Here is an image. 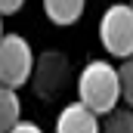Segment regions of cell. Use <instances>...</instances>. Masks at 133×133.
<instances>
[{"label":"cell","instance_id":"6da1fadb","mask_svg":"<svg viewBox=\"0 0 133 133\" xmlns=\"http://www.w3.org/2000/svg\"><path fill=\"white\" fill-rule=\"evenodd\" d=\"M77 96L96 115H108L124 99V93H121V71L111 62H105V59L87 62L84 71L77 74Z\"/></svg>","mask_w":133,"mask_h":133},{"label":"cell","instance_id":"7a4b0ae2","mask_svg":"<svg viewBox=\"0 0 133 133\" xmlns=\"http://www.w3.org/2000/svg\"><path fill=\"white\" fill-rule=\"evenodd\" d=\"M34 74V50L22 34H3L0 37V84L6 87H25Z\"/></svg>","mask_w":133,"mask_h":133},{"label":"cell","instance_id":"3957f363","mask_svg":"<svg viewBox=\"0 0 133 133\" xmlns=\"http://www.w3.org/2000/svg\"><path fill=\"white\" fill-rule=\"evenodd\" d=\"M99 40L108 56H130L133 53V6L130 3H111L99 22Z\"/></svg>","mask_w":133,"mask_h":133},{"label":"cell","instance_id":"277c9868","mask_svg":"<svg viewBox=\"0 0 133 133\" xmlns=\"http://www.w3.org/2000/svg\"><path fill=\"white\" fill-rule=\"evenodd\" d=\"M34 71H37V77H34L37 93L40 96H56L68 77V62L62 53H46V56H40V62H34Z\"/></svg>","mask_w":133,"mask_h":133},{"label":"cell","instance_id":"5b68a950","mask_svg":"<svg viewBox=\"0 0 133 133\" xmlns=\"http://www.w3.org/2000/svg\"><path fill=\"white\" fill-rule=\"evenodd\" d=\"M56 127L62 133H96L99 130V115L84 99H77V102H68L65 108H62Z\"/></svg>","mask_w":133,"mask_h":133},{"label":"cell","instance_id":"8992f818","mask_svg":"<svg viewBox=\"0 0 133 133\" xmlns=\"http://www.w3.org/2000/svg\"><path fill=\"white\" fill-rule=\"evenodd\" d=\"M84 6L87 0H43V12L53 25H74L81 16H84Z\"/></svg>","mask_w":133,"mask_h":133},{"label":"cell","instance_id":"52a82bcc","mask_svg":"<svg viewBox=\"0 0 133 133\" xmlns=\"http://www.w3.org/2000/svg\"><path fill=\"white\" fill-rule=\"evenodd\" d=\"M19 115H22V102H19L16 87L0 84V133L12 130V124L19 121Z\"/></svg>","mask_w":133,"mask_h":133},{"label":"cell","instance_id":"ba28073f","mask_svg":"<svg viewBox=\"0 0 133 133\" xmlns=\"http://www.w3.org/2000/svg\"><path fill=\"white\" fill-rule=\"evenodd\" d=\"M102 127H105L108 133H121V130L133 133V111H130V108H118V105H115V108L105 115Z\"/></svg>","mask_w":133,"mask_h":133},{"label":"cell","instance_id":"9c48e42d","mask_svg":"<svg viewBox=\"0 0 133 133\" xmlns=\"http://www.w3.org/2000/svg\"><path fill=\"white\" fill-rule=\"evenodd\" d=\"M121 71V93H124V102L133 105V53L124 56V65L118 68Z\"/></svg>","mask_w":133,"mask_h":133},{"label":"cell","instance_id":"30bf717a","mask_svg":"<svg viewBox=\"0 0 133 133\" xmlns=\"http://www.w3.org/2000/svg\"><path fill=\"white\" fill-rule=\"evenodd\" d=\"M22 3H25V0H0V12H3V16L19 12V9H22Z\"/></svg>","mask_w":133,"mask_h":133},{"label":"cell","instance_id":"8fae6325","mask_svg":"<svg viewBox=\"0 0 133 133\" xmlns=\"http://www.w3.org/2000/svg\"><path fill=\"white\" fill-rule=\"evenodd\" d=\"M12 130H19V133H37L40 127L31 124V121H16V124H12Z\"/></svg>","mask_w":133,"mask_h":133},{"label":"cell","instance_id":"7c38bea8","mask_svg":"<svg viewBox=\"0 0 133 133\" xmlns=\"http://www.w3.org/2000/svg\"><path fill=\"white\" fill-rule=\"evenodd\" d=\"M0 19H3V12H0ZM0 37H3V22H0Z\"/></svg>","mask_w":133,"mask_h":133},{"label":"cell","instance_id":"4fadbf2b","mask_svg":"<svg viewBox=\"0 0 133 133\" xmlns=\"http://www.w3.org/2000/svg\"><path fill=\"white\" fill-rule=\"evenodd\" d=\"M130 6H133V0H130Z\"/></svg>","mask_w":133,"mask_h":133}]
</instances>
